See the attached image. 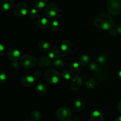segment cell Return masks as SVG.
<instances>
[{
	"label": "cell",
	"mask_w": 121,
	"mask_h": 121,
	"mask_svg": "<svg viewBox=\"0 0 121 121\" xmlns=\"http://www.w3.org/2000/svg\"><path fill=\"white\" fill-rule=\"evenodd\" d=\"M60 48L61 51L66 54H68L72 51V43L70 40L65 39L61 43Z\"/></svg>",
	"instance_id": "cell-11"
},
{
	"label": "cell",
	"mask_w": 121,
	"mask_h": 121,
	"mask_svg": "<svg viewBox=\"0 0 121 121\" xmlns=\"http://www.w3.org/2000/svg\"><path fill=\"white\" fill-rule=\"evenodd\" d=\"M38 47L41 51L44 52H48L51 49V45L48 41L42 40L38 44Z\"/></svg>",
	"instance_id": "cell-16"
},
{
	"label": "cell",
	"mask_w": 121,
	"mask_h": 121,
	"mask_svg": "<svg viewBox=\"0 0 121 121\" xmlns=\"http://www.w3.org/2000/svg\"><path fill=\"white\" fill-rule=\"evenodd\" d=\"M79 62L82 66H86L88 64H89L90 60H91V58L89 56L87 55L84 54L80 56L79 58Z\"/></svg>",
	"instance_id": "cell-18"
},
{
	"label": "cell",
	"mask_w": 121,
	"mask_h": 121,
	"mask_svg": "<svg viewBox=\"0 0 121 121\" xmlns=\"http://www.w3.org/2000/svg\"><path fill=\"white\" fill-rule=\"evenodd\" d=\"M28 15L31 18L35 19L39 16V11L36 8H31V9H30L29 12H28Z\"/></svg>",
	"instance_id": "cell-29"
},
{
	"label": "cell",
	"mask_w": 121,
	"mask_h": 121,
	"mask_svg": "<svg viewBox=\"0 0 121 121\" xmlns=\"http://www.w3.org/2000/svg\"><path fill=\"white\" fill-rule=\"evenodd\" d=\"M82 78L80 76H76L72 80L70 85L71 90L73 91H76L80 89L82 84Z\"/></svg>",
	"instance_id": "cell-12"
},
{
	"label": "cell",
	"mask_w": 121,
	"mask_h": 121,
	"mask_svg": "<svg viewBox=\"0 0 121 121\" xmlns=\"http://www.w3.org/2000/svg\"><path fill=\"white\" fill-rule=\"evenodd\" d=\"M21 56V53L19 50L17 49H11L8 51L7 53V57L8 59L13 62H16L20 59Z\"/></svg>",
	"instance_id": "cell-9"
},
{
	"label": "cell",
	"mask_w": 121,
	"mask_h": 121,
	"mask_svg": "<svg viewBox=\"0 0 121 121\" xmlns=\"http://www.w3.org/2000/svg\"><path fill=\"white\" fill-rule=\"evenodd\" d=\"M30 11L29 6L26 3L21 2L18 3L14 8V15L18 19H21L24 17L28 14Z\"/></svg>",
	"instance_id": "cell-4"
},
{
	"label": "cell",
	"mask_w": 121,
	"mask_h": 121,
	"mask_svg": "<svg viewBox=\"0 0 121 121\" xmlns=\"http://www.w3.org/2000/svg\"><path fill=\"white\" fill-rule=\"evenodd\" d=\"M7 79V77L6 74L2 71H0V82H1V83H4L5 81H6Z\"/></svg>",
	"instance_id": "cell-31"
},
{
	"label": "cell",
	"mask_w": 121,
	"mask_h": 121,
	"mask_svg": "<svg viewBox=\"0 0 121 121\" xmlns=\"http://www.w3.org/2000/svg\"><path fill=\"white\" fill-rule=\"evenodd\" d=\"M59 12V8L57 4L54 2H50L47 5L45 8V14L49 19H53L57 16Z\"/></svg>",
	"instance_id": "cell-7"
},
{
	"label": "cell",
	"mask_w": 121,
	"mask_h": 121,
	"mask_svg": "<svg viewBox=\"0 0 121 121\" xmlns=\"http://www.w3.org/2000/svg\"><path fill=\"white\" fill-rule=\"evenodd\" d=\"M85 85L88 88H94L96 85V81L93 78H90V79H88L86 81V83H85Z\"/></svg>",
	"instance_id": "cell-24"
},
{
	"label": "cell",
	"mask_w": 121,
	"mask_h": 121,
	"mask_svg": "<svg viewBox=\"0 0 121 121\" xmlns=\"http://www.w3.org/2000/svg\"><path fill=\"white\" fill-rule=\"evenodd\" d=\"M70 121V120H69V121Z\"/></svg>",
	"instance_id": "cell-41"
},
{
	"label": "cell",
	"mask_w": 121,
	"mask_h": 121,
	"mask_svg": "<svg viewBox=\"0 0 121 121\" xmlns=\"http://www.w3.org/2000/svg\"><path fill=\"white\" fill-rule=\"evenodd\" d=\"M118 110L119 112L121 114V101H120L118 104Z\"/></svg>",
	"instance_id": "cell-36"
},
{
	"label": "cell",
	"mask_w": 121,
	"mask_h": 121,
	"mask_svg": "<svg viewBox=\"0 0 121 121\" xmlns=\"http://www.w3.org/2000/svg\"><path fill=\"white\" fill-rule=\"evenodd\" d=\"M30 121V120H25V121Z\"/></svg>",
	"instance_id": "cell-40"
},
{
	"label": "cell",
	"mask_w": 121,
	"mask_h": 121,
	"mask_svg": "<svg viewBox=\"0 0 121 121\" xmlns=\"http://www.w3.org/2000/svg\"><path fill=\"white\" fill-rule=\"evenodd\" d=\"M107 59H108V57L105 54H102V55H100V56L98 57L97 58V60H98V63H99L100 65H104L105 64V63L107 61Z\"/></svg>",
	"instance_id": "cell-30"
},
{
	"label": "cell",
	"mask_w": 121,
	"mask_h": 121,
	"mask_svg": "<svg viewBox=\"0 0 121 121\" xmlns=\"http://www.w3.org/2000/svg\"><path fill=\"white\" fill-rule=\"evenodd\" d=\"M74 109L78 112H80L85 107V103L82 99L80 98H78L74 100Z\"/></svg>",
	"instance_id": "cell-17"
},
{
	"label": "cell",
	"mask_w": 121,
	"mask_h": 121,
	"mask_svg": "<svg viewBox=\"0 0 121 121\" xmlns=\"http://www.w3.org/2000/svg\"><path fill=\"white\" fill-rule=\"evenodd\" d=\"M54 65L58 70H62V69H63L65 68V63L62 59L59 58V59H57L54 60Z\"/></svg>",
	"instance_id": "cell-22"
},
{
	"label": "cell",
	"mask_w": 121,
	"mask_h": 121,
	"mask_svg": "<svg viewBox=\"0 0 121 121\" xmlns=\"http://www.w3.org/2000/svg\"><path fill=\"white\" fill-rule=\"evenodd\" d=\"M12 65H13V66H14V68H18L19 67V65H18V64H17V62H14V63H13V64H12Z\"/></svg>",
	"instance_id": "cell-37"
},
{
	"label": "cell",
	"mask_w": 121,
	"mask_h": 121,
	"mask_svg": "<svg viewBox=\"0 0 121 121\" xmlns=\"http://www.w3.org/2000/svg\"><path fill=\"white\" fill-rule=\"evenodd\" d=\"M50 23L49 19L46 17H42L38 21L37 26L41 29H46L50 26Z\"/></svg>",
	"instance_id": "cell-15"
},
{
	"label": "cell",
	"mask_w": 121,
	"mask_h": 121,
	"mask_svg": "<svg viewBox=\"0 0 121 121\" xmlns=\"http://www.w3.org/2000/svg\"><path fill=\"white\" fill-rule=\"evenodd\" d=\"M44 77L46 81L51 85L58 84L61 79V74L60 72L53 68H50L46 70Z\"/></svg>",
	"instance_id": "cell-2"
},
{
	"label": "cell",
	"mask_w": 121,
	"mask_h": 121,
	"mask_svg": "<svg viewBox=\"0 0 121 121\" xmlns=\"http://www.w3.org/2000/svg\"><path fill=\"white\" fill-rule=\"evenodd\" d=\"M36 91L39 95L42 96V95L45 94L47 91L46 85L43 83H39L36 87Z\"/></svg>",
	"instance_id": "cell-19"
},
{
	"label": "cell",
	"mask_w": 121,
	"mask_h": 121,
	"mask_svg": "<svg viewBox=\"0 0 121 121\" xmlns=\"http://www.w3.org/2000/svg\"><path fill=\"white\" fill-rule=\"evenodd\" d=\"M89 68L90 70L93 72H98L99 70V64L95 61H92L89 64Z\"/></svg>",
	"instance_id": "cell-25"
},
{
	"label": "cell",
	"mask_w": 121,
	"mask_h": 121,
	"mask_svg": "<svg viewBox=\"0 0 121 121\" xmlns=\"http://www.w3.org/2000/svg\"><path fill=\"white\" fill-rule=\"evenodd\" d=\"M34 5L38 9L44 8L47 4V0H34Z\"/></svg>",
	"instance_id": "cell-23"
},
{
	"label": "cell",
	"mask_w": 121,
	"mask_h": 121,
	"mask_svg": "<svg viewBox=\"0 0 121 121\" xmlns=\"http://www.w3.org/2000/svg\"><path fill=\"white\" fill-rule=\"evenodd\" d=\"M93 23L97 27L104 30H109L114 26L113 18L110 14L106 13L98 14L94 18Z\"/></svg>",
	"instance_id": "cell-1"
},
{
	"label": "cell",
	"mask_w": 121,
	"mask_h": 121,
	"mask_svg": "<svg viewBox=\"0 0 121 121\" xmlns=\"http://www.w3.org/2000/svg\"><path fill=\"white\" fill-rule=\"evenodd\" d=\"M80 65L79 62H73L70 65V69L72 72H78L80 70Z\"/></svg>",
	"instance_id": "cell-26"
},
{
	"label": "cell",
	"mask_w": 121,
	"mask_h": 121,
	"mask_svg": "<svg viewBox=\"0 0 121 121\" xmlns=\"http://www.w3.org/2000/svg\"><path fill=\"white\" fill-rule=\"evenodd\" d=\"M91 121H104L105 117L101 112L96 110L91 113Z\"/></svg>",
	"instance_id": "cell-14"
},
{
	"label": "cell",
	"mask_w": 121,
	"mask_h": 121,
	"mask_svg": "<svg viewBox=\"0 0 121 121\" xmlns=\"http://www.w3.org/2000/svg\"><path fill=\"white\" fill-rule=\"evenodd\" d=\"M110 36H111L112 37H115L117 36V35L118 34V32H117V28H114V27H112L111 29L109 30V32Z\"/></svg>",
	"instance_id": "cell-32"
},
{
	"label": "cell",
	"mask_w": 121,
	"mask_h": 121,
	"mask_svg": "<svg viewBox=\"0 0 121 121\" xmlns=\"http://www.w3.org/2000/svg\"><path fill=\"white\" fill-rule=\"evenodd\" d=\"M37 64L40 68H46L48 67L52 64V59L48 56H41L38 58Z\"/></svg>",
	"instance_id": "cell-8"
},
{
	"label": "cell",
	"mask_w": 121,
	"mask_h": 121,
	"mask_svg": "<svg viewBox=\"0 0 121 121\" xmlns=\"http://www.w3.org/2000/svg\"><path fill=\"white\" fill-rule=\"evenodd\" d=\"M62 77L65 79L70 80V79H72V77H73V74H72V71H70V70L64 71L62 73Z\"/></svg>",
	"instance_id": "cell-27"
},
{
	"label": "cell",
	"mask_w": 121,
	"mask_h": 121,
	"mask_svg": "<svg viewBox=\"0 0 121 121\" xmlns=\"http://www.w3.org/2000/svg\"><path fill=\"white\" fill-rule=\"evenodd\" d=\"M61 56V54H60V52L55 49L52 50V51H50L49 53H48V57H49L52 60H56V59H59Z\"/></svg>",
	"instance_id": "cell-20"
},
{
	"label": "cell",
	"mask_w": 121,
	"mask_h": 121,
	"mask_svg": "<svg viewBox=\"0 0 121 121\" xmlns=\"http://www.w3.org/2000/svg\"><path fill=\"white\" fill-rule=\"evenodd\" d=\"M35 81V78L34 76L30 74H26L22 76L21 78V83L24 86H31L34 84Z\"/></svg>",
	"instance_id": "cell-10"
},
{
	"label": "cell",
	"mask_w": 121,
	"mask_h": 121,
	"mask_svg": "<svg viewBox=\"0 0 121 121\" xmlns=\"http://www.w3.org/2000/svg\"><path fill=\"white\" fill-rule=\"evenodd\" d=\"M14 6L13 0H2L0 3V8L4 12H7L13 8Z\"/></svg>",
	"instance_id": "cell-13"
},
{
	"label": "cell",
	"mask_w": 121,
	"mask_h": 121,
	"mask_svg": "<svg viewBox=\"0 0 121 121\" xmlns=\"http://www.w3.org/2000/svg\"><path fill=\"white\" fill-rule=\"evenodd\" d=\"M106 5L112 15H118L121 13V0H106Z\"/></svg>",
	"instance_id": "cell-3"
},
{
	"label": "cell",
	"mask_w": 121,
	"mask_h": 121,
	"mask_svg": "<svg viewBox=\"0 0 121 121\" xmlns=\"http://www.w3.org/2000/svg\"><path fill=\"white\" fill-rule=\"evenodd\" d=\"M118 78L121 81V70L118 72Z\"/></svg>",
	"instance_id": "cell-38"
},
{
	"label": "cell",
	"mask_w": 121,
	"mask_h": 121,
	"mask_svg": "<svg viewBox=\"0 0 121 121\" xmlns=\"http://www.w3.org/2000/svg\"><path fill=\"white\" fill-rule=\"evenodd\" d=\"M60 23L57 20H54L52 21V22L50 23V27L51 29L53 31H57L60 28Z\"/></svg>",
	"instance_id": "cell-28"
},
{
	"label": "cell",
	"mask_w": 121,
	"mask_h": 121,
	"mask_svg": "<svg viewBox=\"0 0 121 121\" xmlns=\"http://www.w3.org/2000/svg\"><path fill=\"white\" fill-rule=\"evenodd\" d=\"M41 71H35V72H34V75H33V76H34V78H40V77H41Z\"/></svg>",
	"instance_id": "cell-33"
},
{
	"label": "cell",
	"mask_w": 121,
	"mask_h": 121,
	"mask_svg": "<svg viewBox=\"0 0 121 121\" xmlns=\"http://www.w3.org/2000/svg\"><path fill=\"white\" fill-rule=\"evenodd\" d=\"M5 51V47L2 43L0 44V56H2L3 55Z\"/></svg>",
	"instance_id": "cell-34"
},
{
	"label": "cell",
	"mask_w": 121,
	"mask_h": 121,
	"mask_svg": "<svg viewBox=\"0 0 121 121\" xmlns=\"http://www.w3.org/2000/svg\"><path fill=\"white\" fill-rule=\"evenodd\" d=\"M35 58L30 55H25L20 59V64L22 67L26 68H31L34 67L37 64Z\"/></svg>",
	"instance_id": "cell-6"
},
{
	"label": "cell",
	"mask_w": 121,
	"mask_h": 121,
	"mask_svg": "<svg viewBox=\"0 0 121 121\" xmlns=\"http://www.w3.org/2000/svg\"><path fill=\"white\" fill-rule=\"evenodd\" d=\"M117 32H118V34H121V24L118 25L117 27Z\"/></svg>",
	"instance_id": "cell-35"
},
{
	"label": "cell",
	"mask_w": 121,
	"mask_h": 121,
	"mask_svg": "<svg viewBox=\"0 0 121 121\" xmlns=\"http://www.w3.org/2000/svg\"><path fill=\"white\" fill-rule=\"evenodd\" d=\"M57 117L61 121H68L71 119L72 113L70 109L67 107H60L56 112Z\"/></svg>",
	"instance_id": "cell-5"
},
{
	"label": "cell",
	"mask_w": 121,
	"mask_h": 121,
	"mask_svg": "<svg viewBox=\"0 0 121 121\" xmlns=\"http://www.w3.org/2000/svg\"><path fill=\"white\" fill-rule=\"evenodd\" d=\"M41 117V114L40 111L34 110L31 113V119L33 121H39Z\"/></svg>",
	"instance_id": "cell-21"
},
{
	"label": "cell",
	"mask_w": 121,
	"mask_h": 121,
	"mask_svg": "<svg viewBox=\"0 0 121 121\" xmlns=\"http://www.w3.org/2000/svg\"><path fill=\"white\" fill-rule=\"evenodd\" d=\"M115 121H121V116H119V117H118L117 118H116Z\"/></svg>",
	"instance_id": "cell-39"
}]
</instances>
